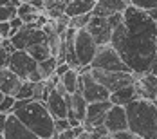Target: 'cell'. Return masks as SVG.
Instances as JSON below:
<instances>
[{
  "label": "cell",
  "instance_id": "cell-1",
  "mask_svg": "<svg viewBox=\"0 0 157 139\" xmlns=\"http://www.w3.org/2000/svg\"><path fill=\"white\" fill-rule=\"evenodd\" d=\"M112 47L134 74H146L157 52V25L148 11L128 6L123 11V24L112 33Z\"/></svg>",
  "mask_w": 157,
  "mask_h": 139
},
{
  "label": "cell",
  "instance_id": "cell-2",
  "mask_svg": "<svg viewBox=\"0 0 157 139\" xmlns=\"http://www.w3.org/2000/svg\"><path fill=\"white\" fill-rule=\"evenodd\" d=\"M128 130L143 139H157V103L136 98L126 105Z\"/></svg>",
  "mask_w": 157,
  "mask_h": 139
},
{
  "label": "cell",
  "instance_id": "cell-3",
  "mask_svg": "<svg viewBox=\"0 0 157 139\" xmlns=\"http://www.w3.org/2000/svg\"><path fill=\"white\" fill-rule=\"evenodd\" d=\"M13 114L18 116V119L31 128L33 132L42 139H51L56 136V126H54V116L49 112L45 101L42 99H33L25 107L15 110Z\"/></svg>",
  "mask_w": 157,
  "mask_h": 139
},
{
  "label": "cell",
  "instance_id": "cell-4",
  "mask_svg": "<svg viewBox=\"0 0 157 139\" xmlns=\"http://www.w3.org/2000/svg\"><path fill=\"white\" fill-rule=\"evenodd\" d=\"M90 67L92 69H103V71H125V72H132L130 67L119 56V52L112 47V44H105V45L98 47V52H96Z\"/></svg>",
  "mask_w": 157,
  "mask_h": 139
},
{
  "label": "cell",
  "instance_id": "cell-5",
  "mask_svg": "<svg viewBox=\"0 0 157 139\" xmlns=\"http://www.w3.org/2000/svg\"><path fill=\"white\" fill-rule=\"evenodd\" d=\"M98 42L94 40V36L87 31V27L83 29H76L74 34V51H76V58L79 62V67L90 65L94 60L96 52H98Z\"/></svg>",
  "mask_w": 157,
  "mask_h": 139
},
{
  "label": "cell",
  "instance_id": "cell-6",
  "mask_svg": "<svg viewBox=\"0 0 157 139\" xmlns=\"http://www.w3.org/2000/svg\"><path fill=\"white\" fill-rule=\"evenodd\" d=\"M90 74L103 85L110 92L134 83L136 74L134 72H125V71H103V69H90Z\"/></svg>",
  "mask_w": 157,
  "mask_h": 139
},
{
  "label": "cell",
  "instance_id": "cell-7",
  "mask_svg": "<svg viewBox=\"0 0 157 139\" xmlns=\"http://www.w3.org/2000/svg\"><path fill=\"white\" fill-rule=\"evenodd\" d=\"M78 91L83 94V98H85L89 103H92V101H105V99L110 98V91L107 87H103V85L90 74V71L79 72Z\"/></svg>",
  "mask_w": 157,
  "mask_h": 139
},
{
  "label": "cell",
  "instance_id": "cell-8",
  "mask_svg": "<svg viewBox=\"0 0 157 139\" xmlns=\"http://www.w3.org/2000/svg\"><path fill=\"white\" fill-rule=\"evenodd\" d=\"M49 34L42 27H36L34 24H24V27L22 29H18V31L11 36V42H13V45L16 49H29L31 45L34 44H40V42H47Z\"/></svg>",
  "mask_w": 157,
  "mask_h": 139
},
{
  "label": "cell",
  "instance_id": "cell-9",
  "mask_svg": "<svg viewBox=\"0 0 157 139\" xmlns=\"http://www.w3.org/2000/svg\"><path fill=\"white\" fill-rule=\"evenodd\" d=\"M7 67L15 72L16 76H20L22 79H27V78L38 69V62L33 58L27 51H24V49H16L15 52L9 54Z\"/></svg>",
  "mask_w": 157,
  "mask_h": 139
},
{
  "label": "cell",
  "instance_id": "cell-10",
  "mask_svg": "<svg viewBox=\"0 0 157 139\" xmlns=\"http://www.w3.org/2000/svg\"><path fill=\"white\" fill-rule=\"evenodd\" d=\"M112 107V101L105 99V101H92L87 105V116L83 119V126L87 132H90L94 126L105 125V116Z\"/></svg>",
  "mask_w": 157,
  "mask_h": 139
},
{
  "label": "cell",
  "instance_id": "cell-11",
  "mask_svg": "<svg viewBox=\"0 0 157 139\" xmlns=\"http://www.w3.org/2000/svg\"><path fill=\"white\" fill-rule=\"evenodd\" d=\"M87 31L94 36V40L98 42V45H105V44H110L114 29H112V25L109 24V18H107V16L92 15L90 22L87 24Z\"/></svg>",
  "mask_w": 157,
  "mask_h": 139
},
{
  "label": "cell",
  "instance_id": "cell-12",
  "mask_svg": "<svg viewBox=\"0 0 157 139\" xmlns=\"http://www.w3.org/2000/svg\"><path fill=\"white\" fill-rule=\"evenodd\" d=\"M134 87H136L137 98H141V99H150V101H157V76L155 74H152V72L136 74Z\"/></svg>",
  "mask_w": 157,
  "mask_h": 139
},
{
  "label": "cell",
  "instance_id": "cell-13",
  "mask_svg": "<svg viewBox=\"0 0 157 139\" xmlns=\"http://www.w3.org/2000/svg\"><path fill=\"white\" fill-rule=\"evenodd\" d=\"M4 139H42L38 137L31 128H27L25 125L18 119L16 114H9L7 116V123H6V128H4Z\"/></svg>",
  "mask_w": 157,
  "mask_h": 139
},
{
  "label": "cell",
  "instance_id": "cell-14",
  "mask_svg": "<svg viewBox=\"0 0 157 139\" xmlns=\"http://www.w3.org/2000/svg\"><path fill=\"white\" fill-rule=\"evenodd\" d=\"M105 126L110 134L121 132L128 128V118H126V108L123 105H112L110 110L105 116Z\"/></svg>",
  "mask_w": 157,
  "mask_h": 139
},
{
  "label": "cell",
  "instance_id": "cell-15",
  "mask_svg": "<svg viewBox=\"0 0 157 139\" xmlns=\"http://www.w3.org/2000/svg\"><path fill=\"white\" fill-rule=\"evenodd\" d=\"M65 99H67V107H69V119L74 118V119H79L83 123V119L87 116V105H89V101L83 98V94L79 91L65 94Z\"/></svg>",
  "mask_w": 157,
  "mask_h": 139
},
{
  "label": "cell",
  "instance_id": "cell-16",
  "mask_svg": "<svg viewBox=\"0 0 157 139\" xmlns=\"http://www.w3.org/2000/svg\"><path fill=\"white\" fill-rule=\"evenodd\" d=\"M24 79L20 76H16L9 67L0 69V91L2 94H9V96H16L20 87H22Z\"/></svg>",
  "mask_w": 157,
  "mask_h": 139
},
{
  "label": "cell",
  "instance_id": "cell-17",
  "mask_svg": "<svg viewBox=\"0 0 157 139\" xmlns=\"http://www.w3.org/2000/svg\"><path fill=\"white\" fill-rule=\"evenodd\" d=\"M130 6L128 0H96L92 15L96 16H110L114 13H123Z\"/></svg>",
  "mask_w": 157,
  "mask_h": 139
},
{
  "label": "cell",
  "instance_id": "cell-18",
  "mask_svg": "<svg viewBox=\"0 0 157 139\" xmlns=\"http://www.w3.org/2000/svg\"><path fill=\"white\" fill-rule=\"evenodd\" d=\"M45 105H47L49 112L54 116V119L58 118H69V107H67V99L65 96L60 92H56L54 89L51 91L49 98L45 99Z\"/></svg>",
  "mask_w": 157,
  "mask_h": 139
},
{
  "label": "cell",
  "instance_id": "cell-19",
  "mask_svg": "<svg viewBox=\"0 0 157 139\" xmlns=\"http://www.w3.org/2000/svg\"><path fill=\"white\" fill-rule=\"evenodd\" d=\"M96 6V0H69L65 4V15L67 16H78V15H87L92 13Z\"/></svg>",
  "mask_w": 157,
  "mask_h": 139
},
{
  "label": "cell",
  "instance_id": "cell-20",
  "mask_svg": "<svg viewBox=\"0 0 157 139\" xmlns=\"http://www.w3.org/2000/svg\"><path fill=\"white\" fill-rule=\"evenodd\" d=\"M137 98V94H136V87H134V83H130V85H125V87H121V89H117V91H114V92H110V101H112V105H123L126 107L130 101H134Z\"/></svg>",
  "mask_w": 157,
  "mask_h": 139
},
{
  "label": "cell",
  "instance_id": "cell-21",
  "mask_svg": "<svg viewBox=\"0 0 157 139\" xmlns=\"http://www.w3.org/2000/svg\"><path fill=\"white\" fill-rule=\"evenodd\" d=\"M40 13L42 11H38L31 2H20L16 6V16H20L24 20V24H34Z\"/></svg>",
  "mask_w": 157,
  "mask_h": 139
},
{
  "label": "cell",
  "instance_id": "cell-22",
  "mask_svg": "<svg viewBox=\"0 0 157 139\" xmlns=\"http://www.w3.org/2000/svg\"><path fill=\"white\" fill-rule=\"evenodd\" d=\"M62 79V83L65 85V89H67V92H78V87H79V72L76 69H69L65 74L60 76Z\"/></svg>",
  "mask_w": 157,
  "mask_h": 139
},
{
  "label": "cell",
  "instance_id": "cell-23",
  "mask_svg": "<svg viewBox=\"0 0 157 139\" xmlns=\"http://www.w3.org/2000/svg\"><path fill=\"white\" fill-rule=\"evenodd\" d=\"M29 54H31L33 58L36 60V62H44V60H47L49 56H51V49H49V44L47 42H40V44H34L31 45L29 49H25Z\"/></svg>",
  "mask_w": 157,
  "mask_h": 139
},
{
  "label": "cell",
  "instance_id": "cell-24",
  "mask_svg": "<svg viewBox=\"0 0 157 139\" xmlns=\"http://www.w3.org/2000/svg\"><path fill=\"white\" fill-rule=\"evenodd\" d=\"M56 65H58V60L54 56H49L47 60L38 63V72H40V78L42 79H49L52 74H56Z\"/></svg>",
  "mask_w": 157,
  "mask_h": 139
},
{
  "label": "cell",
  "instance_id": "cell-25",
  "mask_svg": "<svg viewBox=\"0 0 157 139\" xmlns=\"http://www.w3.org/2000/svg\"><path fill=\"white\" fill-rule=\"evenodd\" d=\"M16 99H34V81L24 79L20 91L16 94Z\"/></svg>",
  "mask_w": 157,
  "mask_h": 139
},
{
  "label": "cell",
  "instance_id": "cell-26",
  "mask_svg": "<svg viewBox=\"0 0 157 139\" xmlns=\"http://www.w3.org/2000/svg\"><path fill=\"white\" fill-rule=\"evenodd\" d=\"M90 18H92V13L72 16V18H71V27H74V29H83V27H87V24L90 22Z\"/></svg>",
  "mask_w": 157,
  "mask_h": 139
},
{
  "label": "cell",
  "instance_id": "cell-27",
  "mask_svg": "<svg viewBox=\"0 0 157 139\" xmlns=\"http://www.w3.org/2000/svg\"><path fill=\"white\" fill-rule=\"evenodd\" d=\"M16 16V6L15 4H7V6H0V22H7Z\"/></svg>",
  "mask_w": 157,
  "mask_h": 139
},
{
  "label": "cell",
  "instance_id": "cell-28",
  "mask_svg": "<svg viewBox=\"0 0 157 139\" xmlns=\"http://www.w3.org/2000/svg\"><path fill=\"white\" fill-rule=\"evenodd\" d=\"M15 101H16V96L4 94V98H2V101H0V112L11 114V112H13V108H15Z\"/></svg>",
  "mask_w": 157,
  "mask_h": 139
},
{
  "label": "cell",
  "instance_id": "cell-29",
  "mask_svg": "<svg viewBox=\"0 0 157 139\" xmlns=\"http://www.w3.org/2000/svg\"><path fill=\"white\" fill-rule=\"evenodd\" d=\"M128 2H130V6H136L144 11H152L157 7V0H128Z\"/></svg>",
  "mask_w": 157,
  "mask_h": 139
},
{
  "label": "cell",
  "instance_id": "cell-30",
  "mask_svg": "<svg viewBox=\"0 0 157 139\" xmlns=\"http://www.w3.org/2000/svg\"><path fill=\"white\" fill-rule=\"evenodd\" d=\"M54 126H56V134H58V132H63V130H67V128H72V126H71V121H69V118H58V119H54Z\"/></svg>",
  "mask_w": 157,
  "mask_h": 139
},
{
  "label": "cell",
  "instance_id": "cell-31",
  "mask_svg": "<svg viewBox=\"0 0 157 139\" xmlns=\"http://www.w3.org/2000/svg\"><path fill=\"white\" fill-rule=\"evenodd\" d=\"M9 24H11V36H13V34H15L18 29H22V27H24V20H22L20 16L11 18V20H9Z\"/></svg>",
  "mask_w": 157,
  "mask_h": 139
},
{
  "label": "cell",
  "instance_id": "cell-32",
  "mask_svg": "<svg viewBox=\"0 0 157 139\" xmlns=\"http://www.w3.org/2000/svg\"><path fill=\"white\" fill-rule=\"evenodd\" d=\"M0 36L2 38H11V24L7 22H0Z\"/></svg>",
  "mask_w": 157,
  "mask_h": 139
},
{
  "label": "cell",
  "instance_id": "cell-33",
  "mask_svg": "<svg viewBox=\"0 0 157 139\" xmlns=\"http://www.w3.org/2000/svg\"><path fill=\"white\" fill-rule=\"evenodd\" d=\"M58 139H76V132H74V128H67V130H63V132H58L56 134Z\"/></svg>",
  "mask_w": 157,
  "mask_h": 139
},
{
  "label": "cell",
  "instance_id": "cell-34",
  "mask_svg": "<svg viewBox=\"0 0 157 139\" xmlns=\"http://www.w3.org/2000/svg\"><path fill=\"white\" fill-rule=\"evenodd\" d=\"M7 62H9V52H7L4 47L0 45V69L7 67Z\"/></svg>",
  "mask_w": 157,
  "mask_h": 139
},
{
  "label": "cell",
  "instance_id": "cell-35",
  "mask_svg": "<svg viewBox=\"0 0 157 139\" xmlns=\"http://www.w3.org/2000/svg\"><path fill=\"white\" fill-rule=\"evenodd\" d=\"M0 45L4 47V49H6V51L9 52V54H11V52H15V51H16V47L13 45V42H11V38H4Z\"/></svg>",
  "mask_w": 157,
  "mask_h": 139
},
{
  "label": "cell",
  "instance_id": "cell-36",
  "mask_svg": "<svg viewBox=\"0 0 157 139\" xmlns=\"http://www.w3.org/2000/svg\"><path fill=\"white\" fill-rule=\"evenodd\" d=\"M69 69H72L69 63H65V62H63V63H58V65H56V74H58V76H62V74H65Z\"/></svg>",
  "mask_w": 157,
  "mask_h": 139
},
{
  "label": "cell",
  "instance_id": "cell-37",
  "mask_svg": "<svg viewBox=\"0 0 157 139\" xmlns=\"http://www.w3.org/2000/svg\"><path fill=\"white\" fill-rule=\"evenodd\" d=\"M7 116L6 112H0V134H4V128H6V123H7Z\"/></svg>",
  "mask_w": 157,
  "mask_h": 139
},
{
  "label": "cell",
  "instance_id": "cell-38",
  "mask_svg": "<svg viewBox=\"0 0 157 139\" xmlns=\"http://www.w3.org/2000/svg\"><path fill=\"white\" fill-rule=\"evenodd\" d=\"M150 72L157 76V52H155V56H154V62H152V67H150Z\"/></svg>",
  "mask_w": 157,
  "mask_h": 139
},
{
  "label": "cell",
  "instance_id": "cell-39",
  "mask_svg": "<svg viewBox=\"0 0 157 139\" xmlns=\"http://www.w3.org/2000/svg\"><path fill=\"white\" fill-rule=\"evenodd\" d=\"M148 13H150V16L154 18V22H155V25H157V7L155 9H152V11H148Z\"/></svg>",
  "mask_w": 157,
  "mask_h": 139
},
{
  "label": "cell",
  "instance_id": "cell-40",
  "mask_svg": "<svg viewBox=\"0 0 157 139\" xmlns=\"http://www.w3.org/2000/svg\"><path fill=\"white\" fill-rule=\"evenodd\" d=\"M101 139H114V137H112V136L109 134V136H105V137H101Z\"/></svg>",
  "mask_w": 157,
  "mask_h": 139
},
{
  "label": "cell",
  "instance_id": "cell-41",
  "mask_svg": "<svg viewBox=\"0 0 157 139\" xmlns=\"http://www.w3.org/2000/svg\"><path fill=\"white\" fill-rule=\"evenodd\" d=\"M2 98H4V94H2V91H0V101H2Z\"/></svg>",
  "mask_w": 157,
  "mask_h": 139
},
{
  "label": "cell",
  "instance_id": "cell-42",
  "mask_svg": "<svg viewBox=\"0 0 157 139\" xmlns=\"http://www.w3.org/2000/svg\"><path fill=\"white\" fill-rule=\"evenodd\" d=\"M20 2H33V0H20Z\"/></svg>",
  "mask_w": 157,
  "mask_h": 139
},
{
  "label": "cell",
  "instance_id": "cell-43",
  "mask_svg": "<svg viewBox=\"0 0 157 139\" xmlns=\"http://www.w3.org/2000/svg\"><path fill=\"white\" fill-rule=\"evenodd\" d=\"M2 40H4V38H2V36H0V44H2Z\"/></svg>",
  "mask_w": 157,
  "mask_h": 139
},
{
  "label": "cell",
  "instance_id": "cell-44",
  "mask_svg": "<svg viewBox=\"0 0 157 139\" xmlns=\"http://www.w3.org/2000/svg\"><path fill=\"white\" fill-rule=\"evenodd\" d=\"M0 139H4V136H2V134H0Z\"/></svg>",
  "mask_w": 157,
  "mask_h": 139
},
{
  "label": "cell",
  "instance_id": "cell-45",
  "mask_svg": "<svg viewBox=\"0 0 157 139\" xmlns=\"http://www.w3.org/2000/svg\"><path fill=\"white\" fill-rule=\"evenodd\" d=\"M76 139H83V137H76Z\"/></svg>",
  "mask_w": 157,
  "mask_h": 139
},
{
  "label": "cell",
  "instance_id": "cell-46",
  "mask_svg": "<svg viewBox=\"0 0 157 139\" xmlns=\"http://www.w3.org/2000/svg\"><path fill=\"white\" fill-rule=\"evenodd\" d=\"M155 103H157V101H155Z\"/></svg>",
  "mask_w": 157,
  "mask_h": 139
}]
</instances>
